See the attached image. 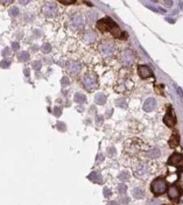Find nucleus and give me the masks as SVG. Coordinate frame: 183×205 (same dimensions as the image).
<instances>
[{
    "instance_id": "f257e3e1",
    "label": "nucleus",
    "mask_w": 183,
    "mask_h": 205,
    "mask_svg": "<svg viewBox=\"0 0 183 205\" xmlns=\"http://www.w3.org/2000/svg\"><path fill=\"white\" fill-rule=\"evenodd\" d=\"M167 189H168L167 188V182H166V179L162 178V177H159V178L154 179L152 182V184H151V190H152V192L155 196L164 194L167 191Z\"/></svg>"
},
{
    "instance_id": "1a4fd4ad",
    "label": "nucleus",
    "mask_w": 183,
    "mask_h": 205,
    "mask_svg": "<svg viewBox=\"0 0 183 205\" xmlns=\"http://www.w3.org/2000/svg\"><path fill=\"white\" fill-rule=\"evenodd\" d=\"M155 106H156V101L154 98H148V99H146L144 104V111L145 112H152L155 108Z\"/></svg>"
},
{
    "instance_id": "a211bd4d",
    "label": "nucleus",
    "mask_w": 183,
    "mask_h": 205,
    "mask_svg": "<svg viewBox=\"0 0 183 205\" xmlns=\"http://www.w3.org/2000/svg\"><path fill=\"white\" fill-rule=\"evenodd\" d=\"M19 59H20V61H28V59H29V54H28V53H26V51L21 53V54L19 55Z\"/></svg>"
},
{
    "instance_id": "2eb2a0df",
    "label": "nucleus",
    "mask_w": 183,
    "mask_h": 205,
    "mask_svg": "<svg viewBox=\"0 0 183 205\" xmlns=\"http://www.w3.org/2000/svg\"><path fill=\"white\" fill-rule=\"evenodd\" d=\"M75 103H85L87 100V97L83 95V93H76L75 95V98H74Z\"/></svg>"
},
{
    "instance_id": "7ed1b4c3",
    "label": "nucleus",
    "mask_w": 183,
    "mask_h": 205,
    "mask_svg": "<svg viewBox=\"0 0 183 205\" xmlns=\"http://www.w3.org/2000/svg\"><path fill=\"white\" fill-rule=\"evenodd\" d=\"M167 195H168V197H169L170 199L177 200V199L181 197V195H182V189L177 185L169 186V188L167 189Z\"/></svg>"
},
{
    "instance_id": "4be33fe9",
    "label": "nucleus",
    "mask_w": 183,
    "mask_h": 205,
    "mask_svg": "<svg viewBox=\"0 0 183 205\" xmlns=\"http://www.w3.org/2000/svg\"><path fill=\"white\" fill-rule=\"evenodd\" d=\"M117 106H120V107H124L125 108L127 105L125 104V99L124 98H121V99H118L117 100Z\"/></svg>"
},
{
    "instance_id": "aec40b11",
    "label": "nucleus",
    "mask_w": 183,
    "mask_h": 205,
    "mask_svg": "<svg viewBox=\"0 0 183 205\" xmlns=\"http://www.w3.org/2000/svg\"><path fill=\"white\" fill-rule=\"evenodd\" d=\"M133 195H134L135 198H136V197H138V198H141V197L144 196V194H142V191H141L140 189H138V188H136V189L133 190Z\"/></svg>"
},
{
    "instance_id": "393cba45",
    "label": "nucleus",
    "mask_w": 183,
    "mask_h": 205,
    "mask_svg": "<svg viewBox=\"0 0 183 205\" xmlns=\"http://www.w3.org/2000/svg\"><path fill=\"white\" fill-rule=\"evenodd\" d=\"M61 113H62V108L56 106V107L54 108V116H56V117H59L61 116Z\"/></svg>"
},
{
    "instance_id": "f3484780",
    "label": "nucleus",
    "mask_w": 183,
    "mask_h": 205,
    "mask_svg": "<svg viewBox=\"0 0 183 205\" xmlns=\"http://www.w3.org/2000/svg\"><path fill=\"white\" fill-rule=\"evenodd\" d=\"M103 51H104V54H105V55H111V54H112V51H113V48H112V46H111V44H108V46H104Z\"/></svg>"
},
{
    "instance_id": "a878e982",
    "label": "nucleus",
    "mask_w": 183,
    "mask_h": 205,
    "mask_svg": "<svg viewBox=\"0 0 183 205\" xmlns=\"http://www.w3.org/2000/svg\"><path fill=\"white\" fill-rule=\"evenodd\" d=\"M42 50H43L44 53H50V51H51V47H50V44H49V43H46V44L42 47Z\"/></svg>"
},
{
    "instance_id": "72a5a7b5",
    "label": "nucleus",
    "mask_w": 183,
    "mask_h": 205,
    "mask_svg": "<svg viewBox=\"0 0 183 205\" xmlns=\"http://www.w3.org/2000/svg\"><path fill=\"white\" fill-rule=\"evenodd\" d=\"M12 1H13V0H1V2H2L4 5H7V4H10Z\"/></svg>"
},
{
    "instance_id": "4468645a",
    "label": "nucleus",
    "mask_w": 183,
    "mask_h": 205,
    "mask_svg": "<svg viewBox=\"0 0 183 205\" xmlns=\"http://www.w3.org/2000/svg\"><path fill=\"white\" fill-rule=\"evenodd\" d=\"M89 179H91L92 182H96V183H103V179L100 178V175H98L97 173H92L89 175Z\"/></svg>"
},
{
    "instance_id": "9b49d317",
    "label": "nucleus",
    "mask_w": 183,
    "mask_h": 205,
    "mask_svg": "<svg viewBox=\"0 0 183 205\" xmlns=\"http://www.w3.org/2000/svg\"><path fill=\"white\" fill-rule=\"evenodd\" d=\"M69 71L71 72V74H75V75H77L78 72H79V70H81V65L77 64V63H75V62H71L70 64H69Z\"/></svg>"
},
{
    "instance_id": "5701e85b",
    "label": "nucleus",
    "mask_w": 183,
    "mask_h": 205,
    "mask_svg": "<svg viewBox=\"0 0 183 205\" xmlns=\"http://www.w3.org/2000/svg\"><path fill=\"white\" fill-rule=\"evenodd\" d=\"M61 83H62V86H64V88H66V86H68V85L70 84V80H69L68 77H63L62 80H61Z\"/></svg>"
},
{
    "instance_id": "2f4dec72",
    "label": "nucleus",
    "mask_w": 183,
    "mask_h": 205,
    "mask_svg": "<svg viewBox=\"0 0 183 205\" xmlns=\"http://www.w3.org/2000/svg\"><path fill=\"white\" fill-rule=\"evenodd\" d=\"M19 49V43L18 42H14L13 43V50H18Z\"/></svg>"
},
{
    "instance_id": "412c9836",
    "label": "nucleus",
    "mask_w": 183,
    "mask_h": 205,
    "mask_svg": "<svg viewBox=\"0 0 183 205\" xmlns=\"http://www.w3.org/2000/svg\"><path fill=\"white\" fill-rule=\"evenodd\" d=\"M128 174L126 173V171H123V173H120L119 174V176H118V178L120 179V181H126V179H128Z\"/></svg>"
},
{
    "instance_id": "c756f323",
    "label": "nucleus",
    "mask_w": 183,
    "mask_h": 205,
    "mask_svg": "<svg viewBox=\"0 0 183 205\" xmlns=\"http://www.w3.org/2000/svg\"><path fill=\"white\" fill-rule=\"evenodd\" d=\"M118 191L120 192V194H124L126 191V186L124 184H120V185H118Z\"/></svg>"
},
{
    "instance_id": "9d476101",
    "label": "nucleus",
    "mask_w": 183,
    "mask_h": 205,
    "mask_svg": "<svg viewBox=\"0 0 183 205\" xmlns=\"http://www.w3.org/2000/svg\"><path fill=\"white\" fill-rule=\"evenodd\" d=\"M83 23H84V20H83V18L81 15H76L74 19L71 20V25H72V28L74 29L81 28L83 26Z\"/></svg>"
},
{
    "instance_id": "0eeeda50",
    "label": "nucleus",
    "mask_w": 183,
    "mask_h": 205,
    "mask_svg": "<svg viewBox=\"0 0 183 205\" xmlns=\"http://www.w3.org/2000/svg\"><path fill=\"white\" fill-rule=\"evenodd\" d=\"M168 163L174 167H181L183 164V155L180 153H174L173 155L169 157Z\"/></svg>"
},
{
    "instance_id": "bb28decb",
    "label": "nucleus",
    "mask_w": 183,
    "mask_h": 205,
    "mask_svg": "<svg viewBox=\"0 0 183 205\" xmlns=\"http://www.w3.org/2000/svg\"><path fill=\"white\" fill-rule=\"evenodd\" d=\"M18 14H19V8H18V7H13V8L11 10V15L14 17V15H18Z\"/></svg>"
},
{
    "instance_id": "423d86ee",
    "label": "nucleus",
    "mask_w": 183,
    "mask_h": 205,
    "mask_svg": "<svg viewBox=\"0 0 183 205\" xmlns=\"http://www.w3.org/2000/svg\"><path fill=\"white\" fill-rule=\"evenodd\" d=\"M163 121H164V124H166L168 127L175 126V124H176V119H175V114L173 113L172 106H169V107H168V112H167V114L164 116Z\"/></svg>"
},
{
    "instance_id": "b1692460",
    "label": "nucleus",
    "mask_w": 183,
    "mask_h": 205,
    "mask_svg": "<svg viewBox=\"0 0 183 205\" xmlns=\"http://www.w3.org/2000/svg\"><path fill=\"white\" fill-rule=\"evenodd\" d=\"M160 155V153H159V150H153L152 153H147V156L152 157V158H154V156H159Z\"/></svg>"
},
{
    "instance_id": "dca6fc26",
    "label": "nucleus",
    "mask_w": 183,
    "mask_h": 205,
    "mask_svg": "<svg viewBox=\"0 0 183 205\" xmlns=\"http://www.w3.org/2000/svg\"><path fill=\"white\" fill-rule=\"evenodd\" d=\"M130 51H127V53H125L124 55H123V59H125V62H127V64H130V63H132L133 62V59H134V57L132 56V57H130Z\"/></svg>"
},
{
    "instance_id": "c85d7f7f",
    "label": "nucleus",
    "mask_w": 183,
    "mask_h": 205,
    "mask_svg": "<svg viewBox=\"0 0 183 205\" xmlns=\"http://www.w3.org/2000/svg\"><path fill=\"white\" fill-rule=\"evenodd\" d=\"M33 68L35 69V70H40V69H41V62H39V61L34 62V63H33Z\"/></svg>"
},
{
    "instance_id": "39448f33",
    "label": "nucleus",
    "mask_w": 183,
    "mask_h": 205,
    "mask_svg": "<svg viewBox=\"0 0 183 205\" xmlns=\"http://www.w3.org/2000/svg\"><path fill=\"white\" fill-rule=\"evenodd\" d=\"M42 12H43V14L47 17V18H54L55 15H56V6L54 5V4H46L44 6H43V8H42Z\"/></svg>"
},
{
    "instance_id": "ddd939ff",
    "label": "nucleus",
    "mask_w": 183,
    "mask_h": 205,
    "mask_svg": "<svg viewBox=\"0 0 183 205\" xmlns=\"http://www.w3.org/2000/svg\"><path fill=\"white\" fill-rule=\"evenodd\" d=\"M95 101H96V104L98 105H104L106 103V96L105 95H103V93H98L95 98Z\"/></svg>"
},
{
    "instance_id": "6ab92c4d",
    "label": "nucleus",
    "mask_w": 183,
    "mask_h": 205,
    "mask_svg": "<svg viewBox=\"0 0 183 205\" xmlns=\"http://www.w3.org/2000/svg\"><path fill=\"white\" fill-rule=\"evenodd\" d=\"M145 171H146V168H145V167H140V168L135 169V175H136V176H142V175H144Z\"/></svg>"
},
{
    "instance_id": "473e14b6",
    "label": "nucleus",
    "mask_w": 183,
    "mask_h": 205,
    "mask_svg": "<svg viewBox=\"0 0 183 205\" xmlns=\"http://www.w3.org/2000/svg\"><path fill=\"white\" fill-rule=\"evenodd\" d=\"M104 195H105L106 197H108V196L111 195V192H110V190H107L106 188H105V189H104Z\"/></svg>"
},
{
    "instance_id": "f8f14e48",
    "label": "nucleus",
    "mask_w": 183,
    "mask_h": 205,
    "mask_svg": "<svg viewBox=\"0 0 183 205\" xmlns=\"http://www.w3.org/2000/svg\"><path fill=\"white\" fill-rule=\"evenodd\" d=\"M178 143H180V137H178V135L177 134L172 135L170 140H169V146L172 147V148H175V147L178 146Z\"/></svg>"
},
{
    "instance_id": "f704fd0d",
    "label": "nucleus",
    "mask_w": 183,
    "mask_h": 205,
    "mask_svg": "<svg viewBox=\"0 0 183 205\" xmlns=\"http://www.w3.org/2000/svg\"><path fill=\"white\" fill-rule=\"evenodd\" d=\"M29 1H30V0H20V2H21L22 5H26V4H28Z\"/></svg>"
},
{
    "instance_id": "20e7f679",
    "label": "nucleus",
    "mask_w": 183,
    "mask_h": 205,
    "mask_svg": "<svg viewBox=\"0 0 183 205\" xmlns=\"http://www.w3.org/2000/svg\"><path fill=\"white\" fill-rule=\"evenodd\" d=\"M112 22H113V21L110 19V18L102 19L100 21H98V22H97V28L100 30V32H103V33H105V32H110Z\"/></svg>"
},
{
    "instance_id": "f03ea898",
    "label": "nucleus",
    "mask_w": 183,
    "mask_h": 205,
    "mask_svg": "<svg viewBox=\"0 0 183 205\" xmlns=\"http://www.w3.org/2000/svg\"><path fill=\"white\" fill-rule=\"evenodd\" d=\"M98 84V80H97V76L93 74H87L83 78V85L87 90H92L95 89Z\"/></svg>"
},
{
    "instance_id": "6e6552de",
    "label": "nucleus",
    "mask_w": 183,
    "mask_h": 205,
    "mask_svg": "<svg viewBox=\"0 0 183 205\" xmlns=\"http://www.w3.org/2000/svg\"><path fill=\"white\" fill-rule=\"evenodd\" d=\"M138 72H139V76H140L141 78H149V77H152V75H153L152 70L149 69V67H147V65H139Z\"/></svg>"
},
{
    "instance_id": "cd10ccee",
    "label": "nucleus",
    "mask_w": 183,
    "mask_h": 205,
    "mask_svg": "<svg viewBox=\"0 0 183 205\" xmlns=\"http://www.w3.org/2000/svg\"><path fill=\"white\" fill-rule=\"evenodd\" d=\"M61 4H63V5H70V4H74L75 2V0H58Z\"/></svg>"
},
{
    "instance_id": "7c9ffc66",
    "label": "nucleus",
    "mask_w": 183,
    "mask_h": 205,
    "mask_svg": "<svg viewBox=\"0 0 183 205\" xmlns=\"http://www.w3.org/2000/svg\"><path fill=\"white\" fill-rule=\"evenodd\" d=\"M103 124V117H97V125H102Z\"/></svg>"
}]
</instances>
